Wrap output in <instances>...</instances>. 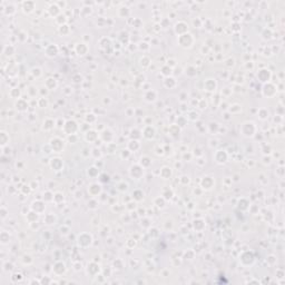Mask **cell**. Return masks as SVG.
<instances>
[{"instance_id":"cell-1","label":"cell","mask_w":285,"mask_h":285,"mask_svg":"<svg viewBox=\"0 0 285 285\" xmlns=\"http://www.w3.org/2000/svg\"><path fill=\"white\" fill-rule=\"evenodd\" d=\"M21 9L24 10V12L29 14V12L33 11V9H36V2L35 1H29V0L22 1L21 2Z\"/></svg>"},{"instance_id":"cell-2","label":"cell","mask_w":285,"mask_h":285,"mask_svg":"<svg viewBox=\"0 0 285 285\" xmlns=\"http://www.w3.org/2000/svg\"><path fill=\"white\" fill-rule=\"evenodd\" d=\"M56 5H57L60 9H66V7H67V2H66V1H57Z\"/></svg>"}]
</instances>
